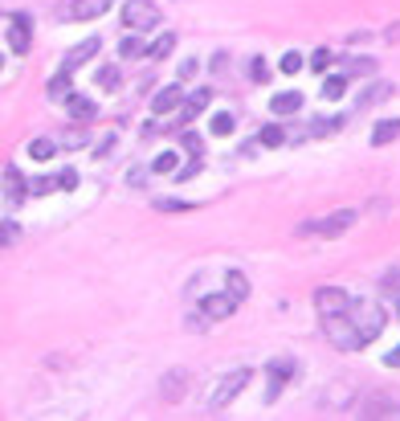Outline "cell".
<instances>
[{
	"label": "cell",
	"instance_id": "f1b7e54d",
	"mask_svg": "<svg viewBox=\"0 0 400 421\" xmlns=\"http://www.w3.org/2000/svg\"><path fill=\"white\" fill-rule=\"evenodd\" d=\"M380 294H384V299H397L400 294V270H388V274L380 279Z\"/></svg>",
	"mask_w": 400,
	"mask_h": 421
},
{
	"label": "cell",
	"instance_id": "ee69618b",
	"mask_svg": "<svg viewBox=\"0 0 400 421\" xmlns=\"http://www.w3.org/2000/svg\"><path fill=\"white\" fill-rule=\"evenodd\" d=\"M384 364H388V368H400V344L388 352V356H384Z\"/></svg>",
	"mask_w": 400,
	"mask_h": 421
},
{
	"label": "cell",
	"instance_id": "d590c367",
	"mask_svg": "<svg viewBox=\"0 0 400 421\" xmlns=\"http://www.w3.org/2000/svg\"><path fill=\"white\" fill-rule=\"evenodd\" d=\"M372 70H376L372 57H356V62H347V74H372Z\"/></svg>",
	"mask_w": 400,
	"mask_h": 421
},
{
	"label": "cell",
	"instance_id": "2e32d148",
	"mask_svg": "<svg viewBox=\"0 0 400 421\" xmlns=\"http://www.w3.org/2000/svg\"><path fill=\"white\" fill-rule=\"evenodd\" d=\"M66 106H70V119H74V123H90V119L98 115V106H94L90 98H82V94H70Z\"/></svg>",
	"mask_w": 400,
	"mask_h": 421
},
{
	"label": "cell",
	"instance_id": "d6986e66",
	"mask_svg": "<svg viewBox=\"0 0 400 421\" xmlns=\"http://www.w3.org/2000/svg\"><path fill=\"white\" fill-rule=\"evenodd\" d=\"M225 290L241 303V299H249V279H245L241 270H229V274H225Z\"/></svg>",
	"mask_w": 400,
	"mask_h": 421
},
{
	"label": "cell",
	"instance_id": "9c48e42d",
	"mask_svg": "<svg viewBox=\"0 0 400 421\" xmlns=\"http://www.w3.org/2000/svg\"><path fill=\"white\" fill-rule=\"evenodd\" d=\"M188 393V373L184 368H172V373H164V380H160V397L172 405V401H180Z\"/></svg>",
	"mask_w": 400,
	"mask_h": 421
},
{
	"label": "cell",
	"instance_id": "7402d4cb",
	"mask_svg": "<svg viewBox=\"0 0 400 421\" xmlns=\"http://www.w3.org/2000/svg\"><path fill=\"white\" fill-rule=\"evenodd\" d=\"M397 135H400V119H388V123H376V127H372V143H376V147L392 143Z\"/></svg>",
	"mask_w": 400,
	"mask_h": 421
},
{
	"label": "cell",
	"instance_id": "603a6c76",
	"mask_svg": "<svg viewBox=\"0 0 400 421\" xmlns=\"http://www.w3.org/2000/svg\"><path fill=\"white\" fill-rule=\"evenodd\" d=\"M384 409H400V397H376V401H368L359 418H384Z\"/></svg>",
	"mask_w": 400,
	"mask_h": 421
},
{
	"label": "cell",
	"instance_id": "ab89813d",
	"mask_svg": "<svg viewBox=\"0 0 400 421\" xmlns=\"http://www.w3.org/2000/svg\"><path fill=\"white\" fill-rule=\"evenodd\" d=\"M249 74H254L258 82H266V62H262V57H254V62H249Z\"/></svg>",
	"mask_w": 400,
	"mask_h": 421
},
{
	"label": "cell",
	"instance_id": "ba28073f",
	"mask_svg": "<svg viewBox=\"0 0 400 421\" xmlns=\"http://www.w3.org/2000/svg\"><path fill=\"white\" fill-rule=\"evenodd\" d=\"M233 311H237V299H233L229 290H225V294H209V299L200 303V315H204V319H213V324L229 319Z\"/></svg>",
	"mask_w": 400,
	"mask_h": 421
},
{
	"label": "cell",
	"instance_id": "1f68e13d",
	"mask_svg": "<svg viewBox=\"0 0 400 421\" xmlns=\"http://www.w3.org/2000/svg\"><path fill=\"white\" fill-rule=\"evenodd\" d=\"M98 86H102V91H119V70H115V66H102V70H98Z\"/></svg>",
	"mask_w": 400,
	"mask_h": 421
},
{
	"label": "cell",
	"instance_id": "ac0fdd59",
	"mask_svg": "<svg viewBox=\"0 0 400 421\" xmlns=\"http://www.w3.org/2000/svg\"><path fill=\"white\" fill-rule=\"evenodd\" d=\"M388 94H392V86H388V82H376L372 91H363V94H359V98H356V111H368V106H376V102H384Z\"/></svg>",
	"mask_w": 400,
	"mask_h": 421
},
{
	"label": "cell",
	"instance_id": "8d00e7d4",
	"mask_svg": "<svg viewBox=\"0 0 400 421\" xmlns=\"http://www.w3.org/2000/svg\"><path fill=\"white\" fill-rule=\"evenodd\" d=\"M57 188H61V192H74V188H78V172H74V168H66V172L57 176Z\"/></svg>",
	"mask_w": 400,
	"mask_h": 421
},
{
	"label": "cell",
	"instance_id": "e575fe53",
	"mask_svg": "<svg viewBox=\"0 0 400 421\" xmlns=\"http://www.w3.org/2000/svg\"><path fill=\"white\" fill-rule=\"evenodd\" d=\"M327 66H331V49H314V53H311V70H314V74H323Z\"/></svg>",
	"mask_w": 400,
	"mask_h": 421
},
{
	"label": "cell",
	"instance_id": "8fae6325",
	"mask_svg": "<svg viewBox=\"0 0 400 421\" xmlns=\"http://www.w3.org/2000/svg\"><path fill=\"white\" fill-rule=\"evenodd\" d=\"M209 102H213V91H209V86H200V91L192 94L188 102H180V119H176V123H180V127H184V123H192V119H196V115H200Z\"/></svg>",
	"mask_w": 400,
	"mask_h": 421
},
{
	"label": "cell",
	"instance_id": "f35d334b",
	"mask_svg": "<svg viewBox=\"0 0 400 421\" xmlns=\"http://www.w3.org/2000/svg\"><path fill=\"white\" fill-rule=\"evenodd\" d=\"M17 237H21V230H17L12 221H0V245H4V241H17Z\"/></svg>",
	"mask_w": 400,
	"mask_h": 421
},
{
	"label": "cell",
	"instance_id": "30bf717a",
	"mask_svg": "<svg viewBox=\"0 0 400 421\" xmlns=\"http://www.w3.org/2000/svg\"><path fill=\"white\" fill-rule=\"evenodd\" d=\"M269 111H274L278 119H290V115L303 111V94L298 91H278L274 98H269Z\"/></svg>",
	"mask_w": 400,
	"mask_h": 421
},
{
	"label": "cell",
	"instance_id": "d4e9b609",
	"mask_svg": "<svg viewBox=\"0 0 400 421\" xmlns=\"http://www.w3.org/2000/svg\"><path fill=\"white\" fill-rule=\"evenodd\" d=\"M209 131H213L217 140H225V135H233V131H237V119H233L229 111H221V115H213V123H209Z\"/></svg>",
	"mask_w": 400,
	"mask_h": 421
},
{
	"label": "cell",
	"instance_id": "484cf974",
	"mask_svg": "<svg viewBox=\"0 0 400 421\" xmlns=\"http://www.w3.org/2000/svg\"><path fill=\"white\" fill-rule=\"evenodd\" d=\"M343 94H347V78H343V74H331V78L323 82V98L335 102V98H343Z\"/></svg>",
	"mask_w": 400,
	"mask_h": 421
},
{
	"label": "cell",
	"instance_id": "d6a6232c",
	"mask_svg": "<svg viewBox=\"0 0 400 421\" xmlns=\"http://www.w3.org/2000/svg\"><path fill=\"white\" fill-rule=\"evenodd\" d=\"M57 188V176H37V180H29V192L33 196H45V192H53Z\"/></svg>",
	"mask_w": 400,
	"mask_h": 421
},
{
	"label": "cell",
	"instance_id": "8992f818",
	"mask_svg": "<svg viewBox=\"0 0 400 421\" xmlns=\"http://www.w3.org/2000/svg\"><path fill=\"white\" fill-rule=\"evenodd\" d=\"M352 307V294L343 286H318L314 290V311L318 315H343Z\"/></svg>",
	"mask_w": 400,
	"mask_h": 421
},
{
	"label": "cell",
	"instance_id": "e0dca14e",
	"mask_svg": "<svg viewBox=\"0 0 400 421\" xmlns=\"http://www.w3.org/2000/svg\"><path fill=\"white\" fill-rule=\"evenodd\" d=\"M25 192H29V188H25V180H21V172L8 168V172H4V196H8V205H21Z\"/></svg>",
	"mask_w": 400,
	"mask_h": 421
},
{
	"label": "cell",
	"instance_id": "7a4b0ae2",
	"mask_svg": "<svg viewBox=\"0 0 400 421\" xmlns=\"http://www.w3.org/2000/svg\"><path fill=\"white\" fill-rule=\"evenodd\" d=\"M323 331H327V339H331L339 352H356V348H363V335L356 331V324H352L347 311H343V315H323Z\"/></svg>",
	"mask_w": 400,
	"mask_h": 421
},
{
	"label": "cell",
	"instance_id": "f546056e",
	"mask_svg": "<svg viewBox=\"0 0 400 421\" xmlns=\"http://www.w3.org/2000/svg\"><path fill=\"white\" fill-rule=\"evenodd\" d=\"M119 53H123V57H143L147 46H143L139 37H123V41H119Z\"/></svg>",
	"mask_w": 400,
	"mask_h": 421
},
{
	"label": "cell",
	"instance_id": "9a60e30c",
	"mask_svg": "<svg viewBox=\"0 0 400 421\" xmlns=\"http://www.w3.org/2000/svg\"><path fill=\"white\" fill-rule=\"evenodd\" d=\"M106 8H111V0H74L70 4V17L74 21H98Z\"/></svg>",
	"mask_w": 400,
	"mask_h": 421
},
{
	"label": "cell",
	"instance_id": "7c38bea8",
	"mask_svg": "<svg viewBox=\"0 0 400 421\" xmlns=\"http://www.w3.org/2000/svg\"><path fill=\"white\" fill-rule=\"evenodd\" d=\"M98 46H102V41H98V37H86V41H82V46H74V49H70V53H66V62H61V70H70V74H74V70H78V66H86L90 57H94V53H98Z\"/></svg>",
	"mask_w": 400,
	"mask_h": 421
},
{
	"label": "cell",
	"instance_id": "bcb514c9",
	"mask_svg": "<svg viewBox=\"0 0 400 421\" xmlns=\"http://www.w3.org/2000/svg\"><path fill=\"white\" fill-rule=\"evenodd\" d=\"M0 66H4V53H0Z\"/></svg>",
	"mask_w": 400,
	"mask_h": 421
},
{
	"label": "cell",
	"instance_id": "5b68a950",
	"mask_svg": "<svg viewBox=\"0 0 400 421\" xmlns=\"http://www.w3.org/2000/svg\"><path fill=\"white\" fill-rule=\"evenodd\" d=\"M249 376H254L249 368H233L229 376H221V384H217V389H213V397H209V409H213V413H221L225 405H233V397L249 384Z\"/></svg>",
	"mask_w": 400,
	"mask_h": 421
},
{
	"label": "cell",
	"instance_id": "83f0119b",
	"mask_svg": "<svg viewBox=\"0 0 400 421\" xmlns=\"http://www.w3.org/2000/svg\"><path fill=\"white\" fill-rule=\"evenodd\" d=\"M258 143H262V147H282V143H286V131H282L278 123H269V127H262Z\"/></svg>",
	"mask_w": 400,
	"mask_h": 421
},
{
	"label": "cell",
	"instance_id": "b9f144b4",
	"mask_svg": "<svg viewBox=\"0 0 400 421\" xmlns=\"http://www.w3.org/2000/svg\"><path fill=\"white\" fill-rule=\"evenodd\" d=\"M196 172H200V160H192V164H184V168H180L176 176H180V180H188V176H196Z\"/></svg>",
	"mask_w": 400,
	"mask_h": 421
},
{
	"label": "cell",
	"instance_id": "836d02e7",
	"mask_svg": "<svg viewBox=\"0 0 400 421\" xmlns=\"http://www.w3.org/2000/svg\"><path fill=\"white\" fill-rule=\"evenodd\" d=\"M155 209L160 213H188V209H196L192 200H155Z\"/></svg>",
	"mask_w": 400,
	"mask_h": 421
},
{
	"label": "cell",
	"instance_id": "cb8c5ba5",
	"mask_svg": "<svg viewBox=\"0 0 400 421\" xmlns=\"http://www.w3.org/2000/svg\"><path fill=\"white\" fill-rule=\"evenodd\" d=\"M29 156H33V160H53V156H57V140L37 135V140L29 143Z\"/></svg>",
	"mask_w": 400,
	"mask_h": 421
},
{
	"label": "cell",
	"instance_id": "60d3db41",
	"mask_svg": "<svg viewBox=\"0 0 400 421\" xmlns=\"http://www.w3.org/2000/svg\"><path fill=\"white\" fill-rule=\"evenodd\" d=\"M192 74H196V62H192V57H188V62H180V82H188Z\"/></svg>",
	"mask_w": 400,
	"mask_h": 421
},
{
	"label": "cell",
	"instance_id": "6da1fadb",
	"mask_svg": "<svg viewBox=\"0 0 400 421\" xmlns=\"http://www.w3.org/2000/svg\"><path fill=\"white\" fill-rule=\"evenodd\" d=\"M347 315H352V324L356 331L363 335V344H372L384 324H388V315H384V307H376V303H363V299H352V307H347Z\"/></svg>",
	"mask_w": 400,
	"mask_h": 421
},
{
	"label": "cell",
	"instance_id": "5bb4252c",
	"mask_svg": "<svg viewBox=\"0 0 400 421\" xmlns=\"http://www.w3.org/2000/svg\"><path fill=\"white\" fill-rule=\"evenodd\" d=\"M294 373V360H269V389H266V401H278L282 393V380Z\"/></svg>",
	"mask_w": 400,
	"mask_h": 421
},
{
	"label": "cell",
	"instance_id": "4fadbf2b",
	"mask_svg": "<svg viewBox=\"0 0 400 421\" xmlns=\"http://www.w3.org/2000/svg\"><path fill=\"white\" fill-rule=\"evenodd\" d=\"M180 102H184V86L176 82V86H164V91L151 98V111H155V115H172Z\"/></svg>",
	"mask_w": 400,
	"mask_h": 421
},
{
	"label": "cell",
	"instance_id": "4dcf8cb0",
	"mask_svg": "<svg viewBox=\"0 0 400 421\" xmlns=\"http://www.w3.org/2000/svg\"><path fill=\"white\" fill-rule=\"evenodd\" d=\"M278 70H282V74H298V70H303V53H294V49H290V53H282Z\"/></svg>",
	"mask_w": 400,
	"mask_h": 421
},
{
	"label": "cell",
	"instance_id": "f6af8a7d",
	"mask_svg": "<svg viewBox=\"0 0 400 421\" xmlns=\"http://www.w3.org/2000/svg\"><path fill=\"white\" fill-rule=\"evenodd\" d=\"M111 147H115V135H106V140L98 143V151H94V156H111Z\"/></svg>",
	"mask_w": 400,
	"mask_h": 421
},
{
	"label": "cell",
	"instance_id": "4316f807",
	"mask_svg": "<svg viewBox=\"0 0 400 421\" xmlns=\"http://www.w3.org/2000/svg\"><path fill=\"white\" fill-rule=\"evenodd\" d=\"M176 164H180V156H176V151H160V156L151 160V172L168 176V172H176Z\"/></svg>",
	"mask_w": 400,
	"mask_h": 421
},
{
	"label": "cell",
	"instance_id": "7bdbcfd3",
	"mask_svg": "<svg viewBox=\"0 0 400 421\" xmlns=\"http://www.w3.org/2000/svg\"><path fill=\"white\" fill-rule=\"evenodd\" d=\"M61 143H66V147H78V143H86V135H82V131H70Z\"/></svg>",
	"mask_w": 400,
	"mask_h": 421
},
{
	"label": "cell",
	"instance_id": "3957f363",
	"mask_svg": "<svg viewBox=\"0 0 400 421\" xmlns=\"http://www.w3.org/2000/svg\"><path fill=\"white\" fill-rule=\"evenodd\" d=\"M356 209H335V213H327L323 221H307V225H298V234H318V237H339L347 234L352 225H356Z\"/></svg>",
	"mask_w": 400,
	"mask_h": 421
},
{
	"label": "cell",
	"instance_id": "ffe728a7",
	"mask_svg": "<svg viewBox=\"0 0 400 421\" xmlns=\"http://www.w3.org/2000/svg\"><path fill=\"white\" fill-rule=\"evenodd\" d=\"M172 49H176V33H160V37L147 46V57H151V62H164Z\"/></svg>",
	"mask_w": 400,
	"mask_h": 421
},
{
	"label": "cell",
	"instance_id": "277c9868",
	"mask_svg": "<svg viewBox=\"0 0 400 421\" xmlns=\"http://www.w3.org/2000/svg\"><path fill=\"white\" fill-rule=\"evenodd\" d=\"M123 25H127L131 33H147V29H155V25H160V8H155V0H127V4H123Z\"/></svg>",
	"mask_w": 400,
	"mask_h": 421
},
{
	"label": "cell",
	"instance_id": "44dd1931",
	"mask_svg": "<svg viewBox=\"0 0 400 421\" xmlns=\"http://www.w3.org/2000/svg\"><path fill=\"white\" fill-rule=\"evenodd\" d=\"M49 98H53V102H66V98H70V70H61V74H53V78H49Z\"/></svg>",
	"mask_w": 400,
	"mask_h": 421
},
{
	"label": "cell",
	"instance_id": "74e56055",
	"mask_svg": "<svg viewBox=\"0 0 400 421\" xmlns=\"http://www.w3.org/2000/svg\"><path fill=\"white\" fill-rule=\"evenodd\" d=\"M184 151H188V156H200V135H196V131H184Z\"/></svg>",
	"mask_w": 400,
	"mask_h": 421
},
{
	"label": "cell",
	"instance_id": "52a82bcc",
	"mask_svg": "<svg viewBox=\"0 0 400 421\" xmlns=\"http://www.w3.org/2000/svg\"><path fill=\"white\" fill-rule=\"evenodd\" d=\"M8 46H12V53H29V46H33V17H29V12H17V17H12V25H8Z\"/></svg>",
	"mask_w": 400,
	"mask_h": 421
}]
</instances>
